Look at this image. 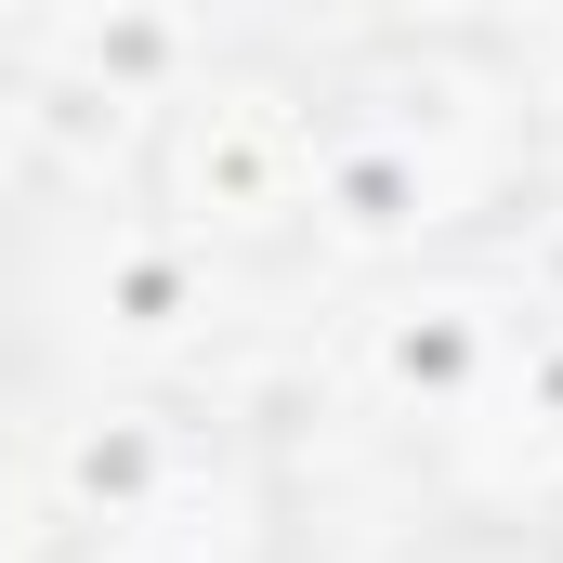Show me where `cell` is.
<instances>
[{"mask_svg":"<svg viewBox=\"0 0 563 563\" xmlns=\"http://www.w3.org/2000/svg\"><path fill=\"white\" fill-rule=\"evenodd\" d=\"M525 170V92L459 53L394 40L367 79H314V223H354L380 250H432L445 223H485Z\"/></svg>","mask_w":563,"mask_h":563,"instance_id":"1","label":"cell"},{"mask_svg":"<svg viewBox=\"0 0 563 563\" xmlns=\"http://www.w3.org/2000/svg\"><path fill=\"white\" fill-rule=\"evenodd\" d=\"M53 563H301V472L236 407H106L66 472Z\"/></svg>","mask_w":563,"mask_h":563,"instance_id":"2","label":"cell"},{"mask_svg":"<svg viewBox=\"0 0 563 563\" xmlns=\"http://www.w3.org/2000/svg\"><path fill=\"white\" fill-rule=\"evenodd\" d=\"M40 184H53V92L0 66V250H13V223L40 210Z\"/></svg>","mask_w":563,"mask_h":563,"instance_id":"3","label":"cell"},{"mask_svg":"<svg viewBox=\"0 0 563 563\" xmlns=\"http://www.w3.org/2000/svg\"><path fill=\"white\" fill-rule=\"evenodd\" d=\"M40 380V301H26V250H0V407Z\"/></svg>","mask_w":563,"mask_h":563,"instance_id":"4","label":"cell"},{"mask_svg":"<svg viewBox=\"0 0 563 563\" xmlns=\"http://www.w3.org/2000/svg\"><path fill=\"white\" fill-rule=\"evenodd\" d=\"M432 563H563V538L551 525H445Z\"/></svg>","mask_w":563,"mask_h":563,"instance_id":"5","label":"cell"}]
</instances>
